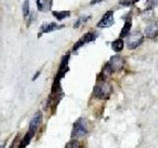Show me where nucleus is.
Wrapping results in <instances>:
<instances>
[{"label": "nucleus", "instance_id": "obj_1", "mask_svg": "<svg viewBox=\"0 0 158 148\" xmlns=\"http://www.w3.org/2000/svg\"><path fill=\"white\" fill-rule=\"evenodd\" d=\"M113 92V87L107 81H99V83L94 88V95L100 100H107L110 98Z\"/></svg>", "mask_w": 158, "mask_h": 148}, {"label": "nucleus", "instance_id": "obj_2", "mask_svg": "<svg viewBox=\"0 0 158 148\" xmlns=\"http://www.w3.org/2000/svg\"><path fill=\"white\" fill-rule=\"evenodd\" d=\"M89 131V121L84 117H79L78 120L73 123L71 136L74 138L82 137L86 135Z\"/></svg>", "mask_w": 158, "mask_h": 148}, {"label": "nucleus", "instance_id": "obj_3", "mask_svg": "<svg viewBox=\"0 0 158 148\" xmlns=\"http://www.w3.org/2000/svg\"><path fill=\"white\" fill-rule=\"evenodd\" d=\"M144 41V36L139 31L131 32L127 37V46L128 49H135Z\"/></svg>", "mask_w": 158, "mask_h": 148}, {"label": "nucleus", "instance_id": "obj_4", "mask_svg": "<svg viewBox=\"0 0 158 148\" xmlns=\"http://www.w3.org/2000/svg\"><path fill=\"white\" fill-rule=\"evenodd\" d=\"M69 58H70V56H69V53H66L65 56L62 57L61 61H60V64H59V67H58V70H57V73H56V78H54V81H53L54 85H60L61 79L64 76H65V74L69 70V67H68Z\"/></svg>", "mask_w": 158, "mask_h": 148}, {"label": "nucleus", "instance_id": "obj_5", "mask_svg": "<svg viewBox=\"0 0 158 148\" xmlns=\"http://www.w3.org/2000/svg\"><path fill=\"white\" fill-rule=\"evenodd\" d=\"M98 38V33L97 32H94V31H90L86 34H84L83 36L78 39V41L74 43V46L72 47V51H76L77 49H79L80 47H82L84 44L89 43H92L94 42L95 39Z\"/></svg>", "mask_w": 158, "mask_h": 148}, {"label": "nucleus", "instance_id": "obj_6", "mask_svg": "<svg viewBox=\"0 0 158 148\" xmlns=\"http://www.w3.org/2000/svg\"><path fill=\"white\" fill-rule=\"evenodd\" d=\"M42 118H43V113L40 111L37 112L34 115L32 121H31V122H30V125H29V130L27 131V133L30 136L34 137V135L36 134L37 130H39V126H40V125H41V122H42Z\"/></svg>", "mask_w": 158, "mask_h": 148}, {"label": "nucleus", "instance_id": "obj_7", "mask_svg": "<svg viewBox=\"0 0 158 148\" xmlns=\"http://www.w3.org/2000/svg\"><path fill=\"white\" fill-rule=\"evenodd\" d=\"M115 24V20H114V12L112 10H109L105 14L103 15L102 19L98 22L97 27L101 29L110 28Z\"/></svg>", "mask_w": 158, "mask_h": 148}, {"label": "nucleus", "instance_id": "obj_8", "mask_svg": "<svg viewBox=\"0 0 158 148\" xmlns=\"http://www.w3.org/2000/svg\"><path fill=\"white\" fill-rule=\"evenodd\" d=\"M109 65L111 66L113 72H118L125 66V59L121 56H113L109 60Z\"/></svg>", "mask_w": 158, "mask_h": 148}, {"label": "nucleus", "instance_id": "obj_9", "mask_svg": "<svg viewBox=\"0 0 158 148\" xmlns=\"http://www.w3.org/2000/svg\"><path fill=\"white\" fill-rule=\"evenodd\" d=\"M64 28L63 25H58L56 23H44L41 28H40V33L38 35V37L40 38L44 34H48V33H51V32H53V31H56V30H60Z\"/></svg>", "mask_w": 158, "mask_h": 148}, {"label": "nucleus", "instance_id": "obj_10", "mask_svg": "<svg viewBox=\"0 0 158 148\" xmlns=\"http://www.w3.org/2000/svg\"><path fill=\"white\" fill-rule=\"evenodd\" d=\"M144 34L147 38L149 39H154L158 36V22H152L149 25H147Z\"/></svg>", "mask_w": 158, "mask_h": 148}, {"label": "nucleus", "instance_id": "obj_11", "mask_svg": "<svg viewBox=\"0 0 158 148\" xmlns=\"http://www.w3.org/2000/svg\"><path fill=\"white\" fill-rule=\"evenodd\" d=\"M132 26V21H131V17H127L125 21V24H123V27L122 29V31L120 33V38H127L131 33V29Z\"/></svg>", "mask_w": 158, "mask_h": 148}, {"label": "nucleus", "instance_id": "obj_12", "mask_svg": "<svg viewBox=\"0 0 158 148\" xmlns=\"http://www.w3.org/2000/svg\"><path fill=\"white\" fill-rule=\"evenodd\" d=\"M52 0H37L38 10L41 12H47L52 9Z\"/></svg>", "mask_w": 158, "mask_h": 148}, {"label": "nucleus", "instance_id": "obj_13", "mask_svg": "<svg viewBox=\"0 0 158 148\" xmlns=\"http://www.w3.org/2000/svg\"><path fill=\"white\" fill-rule=\"evenodd\" d=\"M112 73H113L112 68L110 65H109V63H107L106 65L104 66L101 73L98 75V81H105V79H107Z\"/></svg>", "mask_w": 158, "mask_h": 148}, {"label": "nucleus", "instance_id": "obj_14", "mask_svg": "<svg viewBox=\"0 0 158 148\" xmlns=\"http://www.w3.org/2000/svg\"><path fill=\"white\" fill-rule=\"evenodd\" d=\"M123 44H125V43H123V41L120 38V39H117L114 42H112L111 47L115 52H121L123 49Z\"/></svg>", "mask_w": 158, "mask_h": 148}, {"label": "nucleus", "instance_id": "obj_15", "mask_svg": "<svg viewBox=\"0 0 158 148\" xmlns=\"http://www.w3.org/2000/svg\"><path fill=\"white\" fill-rule=\"evenodd\" d=\"M52 15L54 16V18L57 19L58 21H61V20L70 17L71 12L70 11H52Z\"/></svg>", "mask_w": 158, "mask_h": 148}, {"label": "nucleus", "instance_id": "obj_16", "mask_svg": "<svg viewBox=\"0 0 158 148\" xmlns=\"http://www.w3.org/2000/svg\"><path fill=\"white\" fill-rule=\"evenodd\" d=\"M91 19V16L90 15H83V16H80L78 19H77V21L75 22V25H74V28H79L80 26H82V25L84 24H86L89 20Z\"/></svg>", "mask_w": 158, "mask_h": 148}, {"label": "nucleus", "instance_id": "obj_17", "mask_svg": "<svg viewBox=\"0 0 158 148\" xmlns=\"http://www.w3.org/2000/svg\"><path fill=\"white\" fill-rule=\"evenodd\" d=\"M22 13H23V16L25 18L29 16V13H30V0H25V1H24L23 6H22Z\"/></svg>", "mask_w": 158, "mask_h": 148}, {"label": "nucleus", "instance_id": "obj_18", "mask_svg": "<svg viewBox=\"0 0 158 148\" xmlns=\"http://www.w3.org/2000/svg\"><path fill=\"white\" fill-rule=\"evenodd\" d=\"M80 143L76 139H71L69 142H67V144L65 145L64 148H80Z\"/></svg>", "mask_w": 158, "mask_h": 148}, {"label": "nucleus", "instance_id": "obj_19", "mask_svg": "<svg viewBox=\"0 0 158 148\" xmlns=\"http://www.w3.org/2000/svg\"><path fill=\"white\" fill-rule=\"evenodd\" d=\"M158 5V0H147L145 7L146 10H152L154 7H156Z\"/></svg>", "mask_w": 158, "mask_h": 148}, {"label": "nucleus", "instance_id": "obj_20", "mask_svg": "<svg viewBox=\"0 0 158 148\" xmlns=\"http://www.w3.org/2000/svg\"><path fill=\"white\" fill-rule=\"evenodd\" d=\"M138 1H140V0H122L120 4L123 5V6H131V5L135 4Z\"/></svg>", "mask_w": 158, "mask_h": 148}, {"label": "nucleus", "instance_id": "obj_21", "mask_svg": "<svg viewBox=\"0 0 158 148\" xmlns=\"http://www.w3.org/2000/svg\"><path fill=\"white\" fill-rule=\"evenodd\" d=\"M104 0H92V1L90 2L91 5H94V4H96V3H100V2H103Z\"/></svg>", "mask_w": 158, "mask_h": 148}, {"label": "nucleus", "instance_id": "obj_22", "mask_svg": "<svg viewBox=\"0 0 158 148\" xmlns=\"http://www.w3.org/2000/svg\"><path fill=\"white\" fill-rule=\"evenodd\" d=\"M5 145H6V143H3V144H2V146L0 147V148H4V147H5Z\"/></svg>", "mask_w": 158, "mask_h": 148}]
</instances>
